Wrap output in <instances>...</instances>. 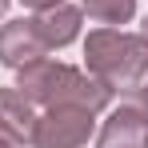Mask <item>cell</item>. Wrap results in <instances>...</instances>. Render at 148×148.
Instances as JSON below:
<instances>
[{"label": "cell", "mask_w": 148, "mask_h": 148, "mask_svg": "<svg viewBox=\"0 0 148 148\" xmlns=\"http://www.w3.org/2000/svg\"><path fill=\"white\" fill-rule=\"evenodd\" d=\"M16 88L36 108H88V112H104L112 104V92L92 72L72 68L64 60H52V56H40V60L24 64V68H16Z\"/></svg>", "instance_id": "obj_1"}, {"label": "cell", "mask_w": 148, "mask_h": 148, "mask_svg": "<svg viewBox=\"0 0 148 148\" xmlns=\"http://www.w3.org/2000/svg\"><path fill=\"white\" fill-rule=\"evenodd\" d=\"M84 72H92L116 96H132L148 76V44L140 32H124V28H92L84 36Z\"/></svg>", "instance_id": "obj_2"}, {"label": "cell", "mask_w": 148, "mask_h": 148, "mask_svg": "<svg viewBox=\"0 0 148 148\" xmlns=\"http://www.w3.org/2000/svg\"><path fill=\"white\" fill-rule=\"evenodd\" d=\"M96 136V112L88 108H44L32 128V148H84Z\"/></svg>", "instance_id": "obj_3"}, {"label": "cell", "mask_w": 148, "mask_h": 148, "mask_svg": "<svg viewBox=\"0 0 148 148\" xmlns=\"http://www.w3.org/2000/svg\"><path fill=\"white\" fill-rule=\"evenodd\" d=\"M32 24L40 32V40L48 44V52H60V48H68L72 40H80V32H84V8L60 0V4H52V8L32 12Z\"/></svg>", "instance_id": "obj_4"}, {"label": "cell", "mask_w": 148, "mask_h": 148, "mask_svg": "<svg viewBox=\"0 0 148 148\" xmlns=\"http://www.w3.org/2000/svg\"><path fill=\"white\" fill-rule=\"evenodd\" d=\"M40 56H48V44L40 40L32 16L8 20V24L0 28V64L4 68H24L32 60H40Z\"/></svg>", "instance_id": "obj_5"}, {"label": "cell", "mask_w": 148, "mask_h": 148, "mask_svg": "<svg viewBox=\"0 0 148 148\" xmlns=\"http://www.w3.org/2000/svg\"><path fill=\"white\" fill-rule=\"evenodd\" d=\"M144 140H148V116L136 104L112 108L96 132V148H144Z\"/></svg>", "instance_id": "obj_6"}, {"label": "cell", "mask_w": 148, "mask_h": 148, "mask_svg": "<svg viewBox=\"0 0 148 148\" xmlns=\"http://www.w3.org/2000/svg\"><path fill=\"white\" fill-rule=\"evenodd\" d=\"M36 104L12 84V88H0V140L8 144H32V128H36Z\"/></svg>", "instance_id": "obj_7"}, {"label": "cell", "mask_w": 148, "mask_h": 148, "mask_svg": "<svg viewBox=\"0 0 148 148\" xmlns=\"http://www.w3.org/2000/svg\"><path fill=\"white\" fill-rule=\"evenodd\" d=\"M80 8L100 20V24L116 28V24H128L132 16H136V0H80Z\"/></svg>", "instance_id": "obj_8"}, {"label": "cell", "mask_w": 148, "mask_h": 148, "mask_svg": "<svg viewBox=\"0 0 148 148\" xmlns=\"http://www.w3.org/2000/svg\"><path fill=\"white\" fill-rule=\"evenodd\" d=\"M136 108H140V112L148 116V76H144V84L136 88Z\"/></svg>", "instance_id": "obj_9"}, {"label": "cell", "mask_w": 148, "mask_h": 148, "mask_svg": "<svg viewBox=\"0 0 148 148\" xmlns=\"http://www.w3.org/2000/svg\"><path fill=\"white\" fill-rule=\"evenodd\" d=\"M24 8H32V12H40V8H52V4H60V0H20Z\"/></svg>", "instance_id": "obj_10"}, {"label": "cell", "mask_w": 148, "mask_h": 148, "mask_svg": "<svg viewBox=\"0 0 148 148\" xmlns=\"http://www.w3.org/2000/svg\"><path fill=\"white\" fill-rule=\"evenodd\" d=\"M140 40L148 44V16H144V24H140Z\"/></svg>", "instance_id": "obj_11"}, {"label": "cell", "mask_w": 148, "mask_h": 148, "mask_svg": "<svg viewBox=\"0 0 148 148\" xmlns=\"http://www.w3.org/2000/svg\"><path fill=\"white\" fill-rule=\"evenodd\" d=\"M8 4H12V0H0V16H4V12H8Z\"/></svg>", "instance_id": "obj_12"}, {"label": "cell", "mask_w": 148, "mask_h": 148, "mask_svg": "<svg viewBox=\"0 0 148 148\" xmlns=\"http://www.w3.org/2000/svg\"><path fill=\"white\" fill-rule=\"evenodd\" d=\"M0 148H16V144H8V140H0Z\"/></svg>", "instance_id": "obj_13"}, {"label": "cell", "mask_w": 148, "mask_h": 148, "mask_svg": "<svg viewBox=\"0 0 148 148\" xmlns=\"http://www.w3.org/2000/svg\"><path fill=\"white\" fill-rule=\"evenodd\" d=\"M144 148H148V140H144Z\"/></svg>", "instance_id": "obj_14"}]
</instances>
